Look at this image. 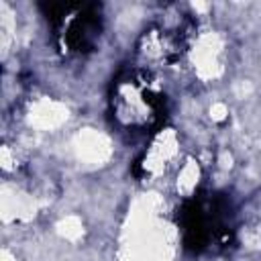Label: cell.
<instances>
[{
	"mask_svg": "<svg viewBox=\"0 0 261 261\" xmlns=\"http://www.w3.org/2000/svg\"><path fill=\"white\" fill-rule=\"evenodd\" d=\"M198 179H200V165H198V161L186 159L177 167V173H175V190H177V194H181L184 198L192 196V192L198 186Z\"/></svg>",
	"mask_w": 261,
	"mask_h": 261,
	"instance_id": "obj_1",
	"label": "cell"
}]
</instances>
